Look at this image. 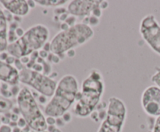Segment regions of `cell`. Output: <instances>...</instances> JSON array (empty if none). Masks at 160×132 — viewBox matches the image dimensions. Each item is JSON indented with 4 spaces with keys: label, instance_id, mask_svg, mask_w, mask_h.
<instances>
[{
    "label": "cell",
    "instance_id": "cell-16",
    "mask_svg": "<svg viewBox=\"0 0 160 132\" xmlns=\"http://www.w3.org/2000/svg\"><path fill=\"white\" fill-rule=\"evenodd\" d=\"M81 23H84V24L88 25V26H89L90 27L92 28L95 27V26H97L99 24L100 20L99 18H97V17L92 16L84 18V20H83V21L81 22Z\"/></svg>",
    "mask_w": 160,
    "mask_h": 132
},
{
    "label": "cell",
    "instance_id": "cell-27",
    "mask_svg": "<svg viewBox=\"0 0 160 132\" xmlns=\"http://www.w3.org/2000/svg\"><path fill=\"white\" fill-rule=\"evenodd\" d=\"M27 126H28V124H27V122L25 121V120L23 117L19 118L18 121H17V127H20V129H23Z\"/></svg>",
    "mask_w": 160,
    "mask_h": 132
},
{
    "label": "cell",
    "instance_id": "cell-13",
    "mask_svg": "<svg viewBox=\"0 0 160 132\" xmlns=\"http://www.w3.org/2000/svg\"><path fill=\"white\" fill-rule=\"evenodd\" d=\"M6 19L5 11L0 8V53L6 51L9 45L8 41V33H9V25Z\"/></svg>",
    "mask_w": 160,
    "mask_h": 132
},
{
    "label": "cell",
    "instance_id": "cell-17",
    "mask_svg": "<svg viewBox=\"0 0 160 132\" xmlns=\"http://www.w3.org/2000/svg\"><path fill=\"white\" fill-rule=\"evenodd\" d=\"M151 81L160 88V67L156 66L155 68V72L151 77Z\"/></svg>",
    "mask_w": 160,
    "mask_h": 132
},
{
    "label": "cell",
    "instance_id": "cell-39",
    "mask_svg": "<svg viewBox=\"0 0 160 132\" xmlns=\"http://www.w3.org/2000/svg\"><path fill=\"white\" fill-rule=\"evenodd\" d=\"M2 125V120H1V115H0V126Z\"/></svg>",
    "mask_w": 160,
    "mask_h": 132
},
{
    "label": "cell",
    "instance_id": "cell-12",
    "mask_svg": "<svg viewBox=\"0 0 160 132\" xmlns=\"http://www.w3.org/2000/svg\"><path fill=\"white\" fill-rule=\"evenodd\" d=\"M0 82L9 85H17L20 83L19 71L13 66L0 60Z\"/></svg>",
    "mask_w": 160,
    "mask_h": 132
},
{
    "label": "cell",
    "instance_id": "cell-14",
    "mask_svg": "<svg viewBox=\"0 0 160 132\" xmlns=\"http://www.w3.org/2000/svg\"><path fill=\"white\" fill-rule=\"evenodd\" d=\"M36 4L44 7H61L63 5L69 3L67 0H37Z\"/></svg>",
    "mask_w": 160,
    "mask_h": 132
},
{
    "label": "cell",
    "instance_id": "cell-7",
    "mask_svg": "<svg viewBox=\"0 0 160 132\" xmlns=\"http://www.w3.org/2000/svg\"><path fill=\"white\" fill-rule=\"evenodd\" d=\"M20 82L29 85L42 96L51 98L56 91L58 82L43 73L24 67L19 71Z\"/></svg>",
    "mask_w": 160,
    "mask_h": 132
},
{
    "label": "cell",
    "instance_id": "cell-8",
    "mask_svg": "<svg viewBox=\"0 0 160 132\" xmlns=\"http://www.w3.org/2000/svg\"><path fill=\"white\" fill-rule=\"evenodd\" d=\"M139 32L148 46L160 56V24L153 14H148L142 19Z\"/></svg>",
    "mask_w": 160,
    "mask_h": 132
},
{
    "label": "cell",
    "instance_id": "cell-31",
    "mask_svg": "<svg viewBox=\"0 0 160 132\" xmlns=\"http://www.w3.org/2000/svg\"><path fill=\"white\" fill-rule=\"evenodd\" d=\"M15 33H16V34H17V37H18V38H20V37H21L22 36H23V34H24L25 32H24V30H23L22 29L21 27H20V26H19V27L17 28V29H16Z\"/></svg>",
    "mask_w": 160,
    "mask_h": 132
},
{
    "label": "cell",
    "instance_id": "cell-32",
    "mask_svg": "<svg viewBox=\"0 0 160 132\" xmlns=\"http://www.w3.org/2000/svg\"><path fill=\"white\" fill-rule=\"evenodd\" d=\"M20 61L26 66V65L30 62L31 58H30V56H24V57H22L21 58H20Z\"/></svg>",
    "mask_w": 160,
    "mask_h": 132
},
{
    "label": "cell",
    "instance_id": "cell-18",
    "mask_svg": "<svg viewBox=\"0 0 160 132\" xmlns=\"http://www.w3.org/2000/svg\"><path fill=\"white\" fill-rule=\"evenodd\" d=\"M42 64L43 65V74L48 76V75H50L52 73L51 65L49 64V62L46 61L45 60H44Z\"/></svg>",
    "mask_w": 160,
    "mask_h": 132
},
{
    "label": "cell",
    "instance_id": "cell-20",
    "mask_svg": "<svg viewBox=\"0 0 160 132\" xmlns=\"http://www.w3.org/2000/svg\"><path fill=\"white\" fill-rule=\"evenodd\" d=\"M64 23H67L69 25L70 27L71 26H73L74 25L77 24V17L74 16H72V15H69V16L67 17V20H66Z\"/></svg>",
    "mask_w": 160,
    "mask_h": 132
},
{
    "label": "cell",
    "instance_id": "cell-4",
    "mask_svg": "<svg viewBox=\"0 0 160 132\" xmlns=\"http://www.w3.org/2000/svg\"><path fill=\"white\" fill-rule=\"evenodd\" d=\"M49 30L43 24H36L25 31L24 34L13 43H9L6 52L15 58L30 56L34 51H39L48 42Z\"/></svg>",
    "mask_w": 160,
    "mask_h": 132
},
{
    "label": "cell",
    "instance_id": "cell-30",
    "mask_svg": "<svg viewBox=\"0 0 160 132\" xmlns=\"http://www.w3.org/2000/svg\"><path fill=\"white\" fill-rule=\"evenodd\" d=\"M38 54H39V57H42V58L43 59H47L48 58V55H49V53H48L47 51H44V50H40V51H38Z\"/></svg>",
    "mask_w": 160,
    "mask_h": 132
},
{
    "label": "cell",
    "instance_id": "cell-1",
    "mask_svg": "<svg viewBox=\"0 0 160 132\" xmlns=\"http://www.w3.org/2000/svg\"><path fill=\"white\" fill-rule=\"evenodd\" d=\"M104 90L105 83L101 71L92 69L88 75L83 80L81 91L77 94L72 107L73 114L79 118L90 116L101 102Z\"/></svg>",
    "mask_w": 160,
    "mask_h": 132
},
{
    "label": "cell",
    "instance_id": "cell-40",
    "mask_svg": "<svg viewBox=\"0 0 160 132\" xmlns=\"http://www.w3.org/2000/svg\"><path fill=\"white\" fill-rule=\"evenodd\" d=\"M43 132H48V130H45V131H43Z\"/></svg>",
    "mask_w": 160,
    "mask_h": 132
},
{
    "label": "cell",
    "instance_id": "cell-28",
    "mask_svg": "<svg viewBox=\"0 0 160 132\" xmlns=\"http://www.w3.org/2000/svg\"><path fill=\"white\" fill-rule=\"evenodd\" d=\"M66 123L64 122V121L62 120V116L61 117H57L56 118V126L57 127H59V128H60V127H64V126L66 125Z\"/></svg>",
    "mask_w": 160,
    "mask_h": 132
},
{
    "label": "cell",
    "instance_id": "cell-24",
    "mask_svg": "<svg viewBox=\"0 0 160 132\" xmlns=\"http://www.w3.org/2000/svg\"><path fill=\"white\" fill-rule=\"evenodd\" d=\"M0 132H12V127L9 124H2L0 126Z\"/></svg>",
    "mask_w": 160,
    "mask_h": 132
},
{
    "label": "cell",
    "instance_id": "cell-38",
    "mask_svg": "<svg viewBox=\"0 0 160 132\" xmlns=\"http://www.w3.org/2000/svg\"><path fill=\"white\" fill-rule=\"evenodd\" d=\"M53 132H62V131L60 130V128H59V127H56V128H55V130H53Z\"/></svg>",
    "mask_w": 160,
    "mask_h": 132
},
{
    "label": "cell",
    "instance_id": "cell-26",
    "mask_svg": "<svg viewBox=\"0 0 160 132\" xmlns=\"http://www.w3.org/2000/svg\"><path fill=\"white\" fill-rule=\"evenodd\" d=\"M152 132H160V116L157 117L153 126Z\"/></svg>",
    "mask_w": 160,
    "mask_h": 132
},
{
    "label": "cell",
    "instance_id": "cell-34",
    "mask_svg": "<svg viewBox=\"0 0 160 132\" xmlns=\"http://www.w3.org/2000/svg\"><path fill=\"white\" fill-rule=\"evenodd\" d=\"M42 50H44V51H47L48 53H49V51L51 52V43H50V42H47L46 43H45V45H44L43 48H42Z\"/></svg>",
    "mask_w": 160,
    "mask_h": 132
},
{
    "label": "cell",
    "instance_id": "cell-9",
    "mask_svg": "<svg viewBox=\"0 0 160 132\" xmlns=\"http://www.w3.org/2000/svg\"><path fill=\"white\" fill-rule=\"evenodd\" d=\"M141 104L145 113L149 116H160V88L156 85L147 87L141 97Z\"/></svg>",
    "mask_w": 160,
    "mask_h": 132
},
{
    "label": "cell",
    "instance_id": "cell-37",
    "mask_svg": "<svg viewBox=\"0 0 160 132\" xmlns=\"http://www.w3.org/2000/svg\"><path fill=\"white\" fill-rule=\"evenodd\" d=\"M69 28H70V26H69V25L67 24V23H62V24H61V30H67Z\"/></svg>",
    "mask_w": 160,
    "mask_h": 132
},
{
    "label": "cell",
    "instance_id": "cell-5",
    "mask_svg": "<svg viewBox=\"0 0 160 132\" xmlns=\"http://www.w3.org/2000/svg\"><path fill=\"white\" fill-rule=\"evenodd\" d=\"M17 107L22 117L28 127L35 132H43L47 130L45 116L38 105L32 92L28 87H23L17 96Z\"/></svg>",
    "mask_w": 160,
    "mask_h": 132
},
{
    "label": "cell",
    "instance_id": "cell-29",
    "mask_svg": "<svg viewBox=\"0 0 160 132\" xmlns=\"http://www.w3.org/2000/svg\"><path fill=\"white\" fill-rule=\"evenodd\" d=\"M48 97H46V96H42V95H40V96L38 97V102H39V103L41 104H45V103H48V99H47Z\"/></svg>",
    "mask_w": 160,
    "mask_h": 132
},
{
    "label": "cell",
    "instance_id": "cell-25",
    "mask_svg": "<svg viewBox=\"0 0 160 132\" xmlns=\"http://www.w3.org/2000/svg\"><path fill=\"white\" fill-rule=\"evenodd\" d=\"M45 121H46V124L48 126L56 125V117H53V116H45Z\"/></svg>",
    "mask_w": 160,
    "mask_h": 132
},
{
    "label": "cell",
    "instance_id": "cell-41",
    "mask_svg": "<svg viewBox=\"0 0 160 132\" xmlns=\"http://www.w3.org/2000/svg\"><path fill=\"white\" fill-rule=\"evenodd\" d=\"M1 84H2V83H1V82H0V87H1Z\"/></svg>",
    "mask_w": 160,
    "mask_h": 132
},
{
    "label": "cell",
    "instance_id": "cell-36",
    "mask_svg": "<svg viewBox=\"0 0 160 132\" xmlns=\"http://www.w3.org/2000/svg\"><path fill=\"white\" fill-rule=\"evenodd\" d=\"M28 6H29L30 9H31L35 8L36 5H37V4H36V2L34 1V0H28Z\"/></svg>",
    "mask_w": 160,
    "mask_h": 132
},
{
    "label": "cell",
    "instance_id": "cell-6",
    "mask_svg": "<svg viewBox=\"0 0 160 132\" xmlns=\"http://www.w3.org/2000/svg\"><path fill=\"white\" fill-rule=\"evenodd\" d=\"M128 116L125 102L117 96L109 99L106 118L101 122L97 132H122Z\"/></svg>",
    "mask_w": 160,
    "mask_h": 132
},
{
    "label": "cell",
    "instance_id": "cell-23",
    "mask_svg": "<svg viewBox=\"0 0 160 132\" xmlns=\"http://www.w3.org/2000/svg\"><path fill=\"white\" fill-rule=\"evenodd\" d=\"M31 69L34 70V71H37V72L43 73V65L36 62V63L33 65V67L31 68Z\"/></svg>",
    "mask_w": 160,
    "mask_h": 132
},
{
    "label": "cell",
    "instance_id": "cell-2",
    "mask_svg": "<svg viewBox=\"0 0 160 132\" xmlns=\"http://www.w3.org/2000/svg\"><path fill=\"white\" fill-rule=\"evenodd\" d=\"M79 92V83L73 75H65L57 83L56 91L44 108L45 116L61 117L73 107Z\"/></svg>",
    "mask_w": 160,
    "mask_h": 132
},
{
    "label": "cell",
    "instance_id": "cell-22",
    "mask_svg": "<svg viewBox=\"0 0 160 132\" xmlns=\"http://www.w3.org/2000/svg\"><path fill=\"white\" fill-rule=\"evenodd\" d=\"M66 12H68V11H67V9H65L63 7H57L54 9V14H56V16L58 17L62 15V14L66 13Z\"/></svg>",
    "mask_w": 160,
    "mask_h": 132
},
{
    "label": "cell",
    "instance_id": "cell-10",
    "mask_svg": "<svg viewBox=\"0 0 160 132\" xmlns=\"http://www.w3.org/2000/svg\"><path fill=\"white\" fill-rule=\"evenodd\" d=\"M102 0H73L69 2L67 11L69 14L76 17L92 16L94 11L100 7Z\"/></svg>",
    "mask_w": 160,
    "mask_h": 132
},
{
    "label": "cell",
    "instance_id": "cell-11",
    "mask_svg": "<svg viewBox=\"0 0 160 132\" xmlns=\"http://www.w3.org/2000/svg\"><path fill=\"white\" fill-rule=\"evenodd\" d=\"M0 4L14 16H26L31 11L26 0H0Z\"/></svg>",
    "mask_w": 160,
    "mask_h": 132
},
{
    "label": "cell",
    "instance_id": "cell-19",
    "mask_svg": "<svg viewBox=\"0 0 160 132\" xmlns=\"http://www.w3.org/2000/svg\"><path fill=\"white\" fill-rule=\"evenodd\" d=\"M47 59H48V61L52 62V63L53 64H59L61 61V58L59 56L56 55V54H52V52L50 53Z\"/></svg>",
    "mask_w": 160,
    "mask_h": 132
},
{
    "label": "cell",
    "instance_id": "cell-33",
    "mask_svg": "<svg viewBox=\"0 0 160 132\" xmlns=\"http://www.w3.org/2000/svg\"><path fill=\"white\" fill-rule=\"evenodd\" d=\"M66 55H67L68 57L72 58V57H73L75 55H76V51H75L74 49L70 50V51H68L67 53H66Z\"/></svg>",
    "mask_w": 160,
    "mask_h": 132
},
{
    "label": "cell",
    "instance_id": "cell-35",
    "mask_svg": "<svg viewBox=\"0 0 160 132\" xmlns=\"http://www.w3.org/2000/svg\"><path fill=\"white\" fill-rule=\"evenodd\" d=\"M108 6H109V2H108L107 1H102L101 2V5H100V7H101V9L102 10H105V9H106L108 8Z\"/></svg>",
    "mask_w": 160,
    "mask_h": 132
},
{
    "label": "cell",
    "instance_id": "cell-3",
    "mask_svg": "<svg viewBox=\"0 0 160 132\" xmlns=\"http://www.w3.org/2000/svg\"><path fill=\"white\" fill-rule=\"evenodd\" d=\"M94 30L83 23H78L67 30H61L50 41L51 52L63 60L68 51L82 46L94 37Z\"/></svg>",
    "mask_w": 160,
    "mask_h": 132
},
{
    "label": "cell",
    "instance_id": "cell-15",
    "mask_svg": "<svg viewBox=\"0 0 160 132\" xmlns=\"http://www.w3.org/2000/svg\"><path fill=\"white\" fill-rule=\"evenodd\" d=\"M13 107V102L12 100L6 99L0 95V115L8 113Z\"/></svg>",
    "mask_w": 160,
    "mask_h": 132
},
{
    "label": "cell",
    "instance_id": "cell-21",
    "mask_svg": "<svg viewBox=\"0 0 160 132\" xmlns=\"http://www.w3.org/2000/svg\"><path fill=\"white\" fill-rule=\"evenodd\" d=\"M62 118L66 124H68V123L71 122L72 119H73V115H72V113L70 111H68L62 115Z\"/></svg>",
    "mask_w": 160,
    "mask_h": 132
}]
</instances>
